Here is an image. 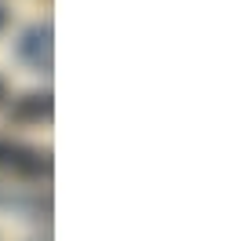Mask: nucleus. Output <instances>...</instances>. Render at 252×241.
Returning a JSON list of instances; mask_svg holds the SVG:
<instances>
[{
	"mask_svg": "<svg viewBox=\"0 0 252 241\" xmlns=\"http://www.w3.org/2000/svg\"><path fill=\"white\" fill-rule=\"evenodd\" d=\"M0 172L7 179H19V183H48L55 165H51L48 150L11 139V135H0Z\"/></svg>",
	"mask_w": 252,
	"mask_h": 241,
	"instance_id": "f257e3e1",
	"label": "nucleus"
},
{
	"mask_svg": "<svg viewBox=\"0 0 252 241\" xmlns=\"http://www.w3.org/2000/svg\"><path fill=\"white\" fill-rule=\"evenodd\" d=\"M15 55H19L30 70L51 73V62H55V33H51V22L26 26L19 33V40H15Z\"/></svg>",
	"mask_w": 252,
	"mask_h": 241,
	"instance_id": "f03ea898",
	"label": "nucleus"
},
{
	"mask_svg": "<svg viewBox=\"0 0 252 241\" xmlns=\"http://www.w3.org/2000/svg\"><path fill=\"white\" fill-rule=\"evenodd\" d=\"M0 212H15V216H26V219H48L51 197L48 194H26L19 186L0 183Z\"/></svg>",
	"mask_w": 252,
	"mask_h": 241,
	"instance_id": "7ed1b4c3",
	"label": "nucleus"
},
{
	"mask_svg": "<svg viewBox=\"0 0 252 241\" xmlns=\"http://www.w3.org/2000/svg\"><path fill=\"white\" fill-rule=\"evenodd\" d=\"M19 120H33V124H40V120H51V91H33V95H22L15 102L11 110Z\"/></svg>",
	"mask_w": 252,
	"mask_h": 241,
	"instance_id": "20e7f679",
	"label": "nucleus"
},
{
	"mask_svg": "<svg viewBox=\"0 0 252 241\" xmlns=\"http://www.w3.org/2000/svg\"><path fill=\"white\" fill-rule=\"evenodd\" d=\"M7 99V84H4V77H0V102Z\"/></svg>",
	"mask_w": 252,
	"mask_h": 241,
	"instance_id": "39448f33",
	"label": "nucleus"
},
{
	"mask_svg": "<svg viewBox=\"0 0 252 241\" xmlns=\"http://www.w3.org/2000/svg\"><path fill=\"white\" fill-rule=\"evenodd\" d=\"M4 26H7V11L0 7V30H4Z\"/></svg>",
	"mask_w": 252,
	"mask_h": 241,
	"instance_id": "423d86ee",
	"label": "nucleus"
}]
</instances>
